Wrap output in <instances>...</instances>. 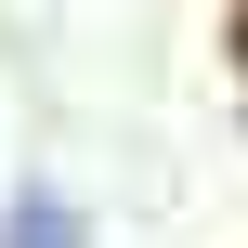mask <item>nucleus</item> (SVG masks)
Masks as SVG:
<instances>
[{
    "mask_svg": "<svg viewBox=\"0 0 248 248\" xmlns=\"http://www.w3.org/2000/svg\"><path fill=\"white\" fill-rule=\"evenodd\" d=\"M13 248H78V209L39 183V196H13Z\"/></svg>",
    "mask_w": 248,
    "mask_h": 248,
    "instance_id": "obj_1",
    "label": "nucleus"
}]
</instances>
